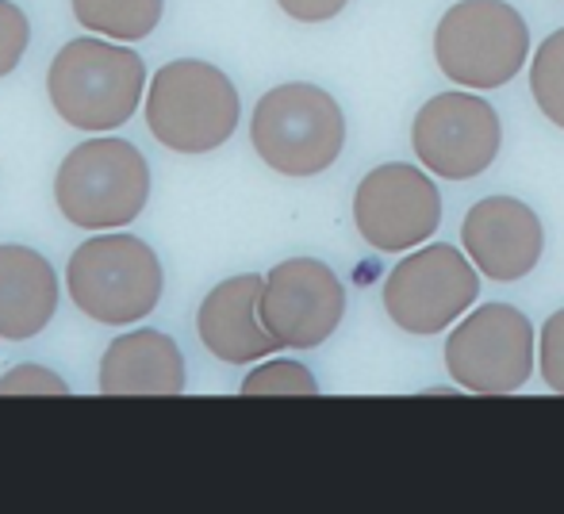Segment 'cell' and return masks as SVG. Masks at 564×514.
<instances>
[{
	"mask_svg": "<svg viewBox=\"0 0 564 514\" xmlns=\"http://www.w3.org/2000/svg\"><path fill=\"white\" fill-rule=\"evenodd\" d=\"M51 105L77 131H116L139 112L147 69L131 46L100 39H69L46 69Z\"/></svg>",
	"mask_w": 564,
	"mask_h": 514,
	"instance_id": "cell-1",
	"label": "cell"
},
{
	"mask_svg": "<svg viewBox=\"0 0 564 514\" xmlns=\"http://www.w3.org/2000/svg\"><path fill=\"white\" fill-rule=\"evenodd\" d=\"M150 200V165L127 139L100 134L66 154L54 177V204L82 231H116L142 216Z\"/></svg>",
	"mask_w": 564,
	"mask_h": 514,
	"instance_id": "cell-2",
	"label": "cell"
},
{
	"mask_svg": "<svg viewBox=\"0 0 564 514\" xmlns=\"http://www.w3.org/2000/svg\"><path fill=\"white\" fill-rule=\"evenodd\" d=\"M250 142L269 169L284 177H315L338 162L346 146V116L319 85H276L253 108Z\"/></svg>",
	"mask_w": 564,
	"mask_h": 514,
	"instance_id": "cell-3",
	"label": "cell"
},
{
	"mask_svg": "<svg viewBox=\"0 0 564 514\" xmlns=\"http://www.w3.org/2000/svg\"><path fill=\"white\" fill-rule=\"evenodd\" d=\"M235 81L200 58H177L162 66L147 92V128L165 150L208 154L238 131Z\"/></svg>",
	"mask_w": 564,
	"mask_h": 514,
	"instance_id": "cell-4",
	"label": "cell"
},
{
	"mask_svg": "<svg viewBox=\"0 0 564 514\" xmlns=\"http://www.w3.org/2000/svg\"><path fill=\"white\" fill-rule=\"evenodd\" d=\"M162 261L134 234H97L69 254L66 288L77 311L108 327H127L162 299Z\"/></svg>",
	"mask_w": 564,
	"mask_h": 514,
	"instance_id": "cell-5",
	"label": "cell"
},
{
	"mask_svg": "<svg viewBox=\"0 0 564 514\" xmlns=\"http://www.w3.org/2000/svg\"><path fill=\"white\" fill-rule=\"evenodd\" d=\"M530 54L527 20L507 0H460L438 20L434 58L460 89H499Z\"/></svg>",
	"mask_w": 564,
	"mask_h": 514,
	"instance_id": "cell-6",
	"label": "cell"
},
{
	"mask_svg": "<svg viewBox=\"0 0 564 514\" xmlns=\"http://www.w3.org/2000/svg\"><path fill=\"white\" fill-rule=\"evenodd\" d=\"M446 373L473 395H511L534 373V327L511 304H484L446 338Z\"/></svg>",
	"mask_w": 564,
	"mask_h": 514,
	"instance_id": "cell-7",
	"label": "cell"
},
{
	"mask_svg": "<svg viewBox=\"0 0 564 514\" xmlns=\"http://www.w3.org/2000/svg\"><path fill=\"white\" fill-rule=\"evenodd\" d=\"M480 296V276L468 254L446 247H423L384 276V311L400 330L431 338L453 327Z\"/></svg>",
	"mask_w": 564,
	"mask_h": 514,
	"instance_id": "cell-8",
	"label": "cell"
},
{
	"mask_svg": "<svg viewBox=\"0 0 564 514\" xmlns=\"http://www.w3.org/2000/svg\"><path fill=\"white\" fill-rule=\"evenodd\" d=\"M354 223L380 254H408L423 247L442 223L438 185L419 165L388 162L365 173L354 193Z\"/></svg>",
	"mask_w": 564,
	"mask_h": 514,
	"instance_id": "cell-9",
	"label": "cell"
},
{
	"mask_svg": "<svg viewBox=\"0 0 564 514\" xmlns=\"http://www.w3.org/2000/svg\"><path fill=\"white\" fill-rule=\"evenodd\" d=\"M415 157L442 181H473L499 157L503 123L488 100L473 92H438L411 123Z\"/></svg>",
	"mask_w": 564,
	"mask_h": 514,
	"instance_id": "cell-10",
	"label": "cell"
},
{
	"mask_svg": "<svg viewBox=\"0 0 564 514\" xmlns=\"http://www.w3.org/2000/svg\"><path fill=\"white\" fill-rule=\"evenodd\" d=\"M346 288L319 258H289L261 284V322L281 350H315L338 330Z\"/></svg>",
	"mask_w": 564,
	"mask_h": 514,
	"instance_id": "cell-11",
	"label": "cell"
},
{
	"mask_svg": "<svg viewBox=\"0 0 564 514\" xmlns=\"http://www.w3.org/2000/svg\"><path fill=\"white\" fill-rule=\"evenodd\" d=\"M460 242L488 281L511 284L534 273V265L542 261L545 231L530 204L514 196H488L468 208L460 223Z\"/></svg>",
	"mask_w": 564,
	"mask_h": 514,
	"instance_id": "cell-12",
	"label": "cell"
},
{
	"mask_svg": "<svg viewBox=\"0 0 564 514\" xmlns=\"http://www.w3.org/2000/svg\"><path fill=\"white\" fill-rule=\"evenodd\" d=\"M261 284L265 276L242 273L216 284L204 296L200 315H196V335L212 358L227 361V365H250V361L281 350L261 322Z\"/></svg>",
	"mask_w": 564,
	"mask_h": 514,
	"instance_id": "cell-13",
	"label": "cell"
},
{
	"mask_svg": "<svg viewBox=\"0 0 564 514\" xmlns=\"http://www.w3.org/2000/svg\"><path fill=\"white\" fill-rule=\"evenodd\" d=\"M100 392L105 395H181L185 392V358L162 330H131L116 338L100 358Z\"/></svg>",
	"mask_w": 564,
	"mask_h": 514,
	"instance_id": "cell-14",
	"label": "cell"
},
{
	"mask_svg": "<svg viewBox=\"0 0 564 514\" xmlns=\"http://www.w3.org/2000/svg\"><path fill=\"white\" fill-rule=\"evenodd\" d=\"M58 311L54 265L31 247H0V338L28 342L43 335Z\"/></svg>",
	"mask_w": 564,
	"mask_h": 514,
	"instance_id": "cell-15",
	"label": "cell"
},
{
	"mask_svg": "<svg viewBox=\"0 0 564 514\" xmlns=\"http://www.w3.org/2000/svg\"><path fill=\"white\" fill-rule=\"evenodd\" d=\"M165 0H74V15L93 35L116 39V43H134L147 39L162 20Z\"/></svg>",
	"mask_w": 564,
	"mask_h": 514,
	"instance_id": "cell-16",
	"label": "cell"
},
{
	"mask_svg": "<svg viewBox=\"0 0 564 514\" xmlns=\"http://www.w3.org/2000/svg\"><path fill=\"white\" fill-rule=\"evenodd\" d=\"M530 92L545 120L564 131V28L538 46L534 62H530Z\"/></svg>",
	"mask_w": 564,
	"mask_h": 514,
	"instance_id": "cell-17",
	"label": "cell"
},
{
	"mask_svg": "<svg viewBox=\"0 0 564 514\" xmlns=\"http://www.w3.org/2000/svg\"><path fill=\"white\" fill-rule=\"evenodd\" d=\"M242 395H319V381L300 361H265L242 381Z\"/></svg>",
	"mask_w": 564,
	"mask_h": 514,
	"instance_id": "cell-18",
	"label": "cell"
},
{
	"mask_svg": "<svg viewBox=\"0 0 564 514\" xmlns=\"http://www.w3.org/2000/svg\"><path fill=\"white\" fill-rule=\"evenodd\" d=\"M28 43H31V23L23 15V8L12 4V0H0V77H8L20 66Z\"/></svg>",
	"mask_w": 564,
	"mask_h": 514,
	"instance_id": "cell-19",
	"label": "cell"
},
{
	"mask_svg": "<svg viewBox=\"0 0 564 514\" xmlns=\"http://www.w3.org/2000/svg\"><path fill=\"white\" fill-rule=\"evenodd\" d=\"M538 369H542V381L550 384V392L564 395V307L557 315H550V322L542 327Z\"/></svg>",
	"mask_w": 564,
	"mask_h": 514,
	"instance_id": "cell-20",
	"label": "cell"
},
{
	"mask_svg": "<svg viewBox=\"0 0 564 514\" xmlns=\"http://www.w3.org/2000/svg\"><path fill=\"white\" fill-rule=\"evenodd\" d=\"M0 395H69V384L54 369L15 365L0 376Z\"/></svg>",
	"mask_w": 564,
	"mask_h": 514,
	"instance_id": "cell-21",
	"label": "cell"
},
{
	"mask_svg": "<svg viewBox=\"0 0 564 514\" xmlns=\"http://www.w3.org/2000/svg\"><path fill=\"white\" fill-rule=\"evenodd\" d=\"M276 4L284 8V15H292L300 23H323V20H335L349 0H276Z\"/></svg>",
	"mask_w": 564,
	"mask_h": 514,
	"instance_id": "cell-22",
	"label": "cell"
}]
</instances>
